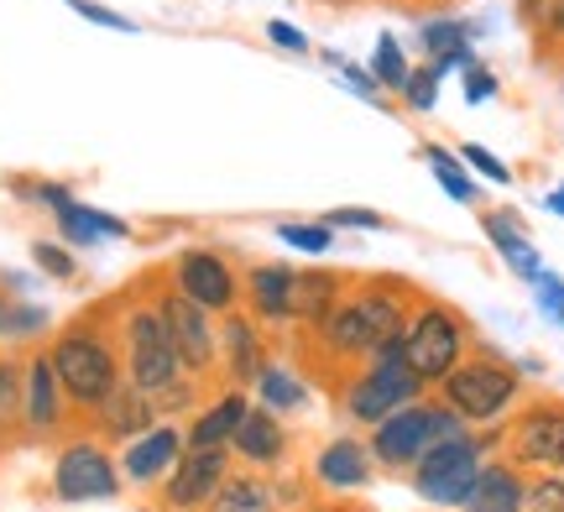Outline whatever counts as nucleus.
Wrapping results in <instances>:
<instances>
[{
	"label": "nucleus",
	"instance_id": "c756f323",
	"mask_svg": "<svg viewBox=\"0 0 564 512\" xmlns=\"http://www.w3.org/2000/svg\"><path fill=\"white\" fill-rule=\"evenodd\" d=\"M371 79L382 84L387 95H403V84H408V74H413V63H408V53H403V42L392 37V32H382L377 37V47H371Z\"/></svg>",
	"mask_w": 564,
	"mask_h": 512
},
{
	"label": "nucleus",
	"instance_id": "b1692460",
	"mask_svg": "<svg viewBox=\"0 0 564 512\" xmlns=\"http://www.w3.org/2000/svg\"><path fill=\"white\" fill-rule=\"evenodd\" d=\"M152 413H158V397H147L141 388L121 382V388H116V392H110V397L100 403V424H105L110 434H131V439H137V434L152 429Z\"/></svg>",
	"mask_w": 564,
	"mask_h": 512
},
{
	"label": "nucleus",
	"instance_id": "37998d69",
	"mask_svg": "<svg viewBox=\"0 0 564 512\" xmlns=\"http://www.w3.org/2000/svg\"><path fill=\"white\" fill-rule=\"evenodd\" d=\"M68 11L84 21H95V26H110V32H137V21L121 17V11H110V6H100V0H68Z\"/></svg>",
	"mask_w": 564,
	"mask_h": 512
},
{
	"label": "nucleus",
	"instance_id": "ea45409f",
	"mask_svg": "<svg viewBox=\"0 0 564 512\" xmlns=\"http://www.w3.org/2000/svg\"><path fill=\"white\" fill-rule=\"evenodd\" d=\"M533 304H539V314H544V319H554V325H564V277L560 272H539V277H533Z\"/></svg>",
	"mask_w": 564,
	"mask_h": 512
},
{
	"label": "nucleus",
	"instance_id": "6ab92c4d",
	"mask_svg": "<svg viewBox=\"0 0 564 512\" xmlns=\"http://www.w3.org/2000/svg\"><path fill=\"white\" fill-rule=\"evenodd\" d=\"M230 450L251 460V466H278L282 450H288V434H282L278 413L272 408H246L236 434H230Z\"/></svg>",
	"mask_w": 564,
	"mask_h": 512
},
{
	"label": "nucleus",
	"instance_id": "f3484780",
	"mask_svg": "<svg viewBox=\"0 0 564 512\" xmlns=\"http://www.w3.org/2000/svg\"><path fill=\"white\" fill-rule=\"evenodd\" d=\"M21 424L32 434H47L63 424V382L53 371V356L37 350L26 361V388H21Z\"/></svg>",
	"mask_w": 564,
	"mask_h": 512
},
{
	"label": "nucleus",
	"instance_id": "ddd939ff",
	"mask_svg": "<svg viewBox=\"0 0 564 512\" xmlns=\"http://www.w3.org/2000/svg\"><path fill=\"white\" fill-rule=\"evenodd\" d=\"M225 476H230V455H225V445H188V450L173 460V476H167V492L162 497H167V508L173 512H194L220 492Z\"/></svg>",
	"mask_w": 564,
	"mask_h": 512
},
{
	"label": "nucleus",
	"instance_id": "c03bdc74",
	"mask_svg": "<svg viewBox=\"0 0 564 512\" xmlns=\"http://www.w3.org/2000/svg\"><path fill=\"white\" fill-rule=\"evenodd\" d=\"M267 42H272V47H282V53H293V58H308V53H314V42L303 37L299 26H293V21H267Z\"/></svg>",
	"mask_w": 564,
	"mask_h": 512
},
{
	"label": "nucleus",
	"instance_id": "e433bc0d",
	"mask_svg": "<svg viewBox=\"0 0 564 512\" xmlns=\"http://www.w3.org/2000/svg\"><path fill=\"white\" fill-rule=\"evenodd\" d=\"M21 388H26V367H17L11 356H0V429L21 424Z\"/></svg>",
	"mask_w": 564,
	"mask_h": 512
},
{
	"label": "nucleus",
	"instance_id": "79ce46f5",
	"mask_svg": "<svg viewBox=\"0 0 564 512\" xmlns=\"http://www.w3.org/2000/svg\"><path fill=\"white\" fill-rule=\"evenodd\" d=\"M528 512H564V471H539V481H528Z\"/></svg>",
	"mask_w": 564,
	"mask_h": 512
},
{
	"label": "nucleus",
	"instance_id": "58836bf2",
	"mask_svg": "<svg viewBox=\"0 0 564 512\" xmlns=\"http://www.w3.org/2000/svg\"><path fill=\"white\" fill-rule=\"evenodd\" d=\"M32 262H37V272H47L53 283H74V277H79V262H74V251L63 247V241H32Z\"/></svg>",
	"mask_w": 564,
	"mask_h": 512
},
{
	"label": "nucleus",
	"instance_id": "393cba45",
	"mask_svg": "<svg viewBox=\"0 0 564 512\" xmlns=\"http://www.w3.org/2000/svg\"><path fill=\"white\" fill-rule=\"evenodd\" d=\"M419 157L429 163V173L440 178V188L455 199V205H476V199H481V184H476V173L465 167L460 152H449V146H440V142H423Z\"/></svg>",
	"mask_w": 564,
	"mask_h": 512
},
{
	"label": "nucleus",
	"instance_id": "f03ea898",
	"mask_svg": "<svg viewBox=\"0 0 564 512\" xmlns=\"http://www.w3.org/2000/svg\"><path fill=\"white\" fill-rule=\"evenodd\" d=\"M121 371L131 388H141L147 397H183V361H178V346L167 335V319H162L158 304H137L121 314Z\"/></svg>",
	"mask_w": 564,
	"mask_h": 512
},
{
	"label": "nucleus",
	"instance_id": "49530a36",
	"mask_svg": "<svg viewBox=\"0 0 564 512\" xmlns=\"http://www.w3.org/2000/svg\"><path fill=\"white\" fill-rule=\"evenodd\" d=\"M544 209H549V215H554V220H564V184H554V188H549Z\"/></svg>",
	"mask_w": 564,
	"mask_h": 512
},
{
	"label": "nucleus",
	"instance_id": "f8f14e48",
	"mask_svg": "<svg viewBox=\"0 0 564 512\" xmlns=\"http://www.w3.org/2000/svg\"><path fill=\"white\" fill-rule=\"evenodd\" d=\"M162 319H167V335H173V346H178V361L188 377H204V371L215 367V356H220V329H215V314L199 308L194 298H183L178 287H162Z\"/></svg>",
	"mask_w": 564,
	"mask_h": 512
},
{
	"label": "nucleus",
	"instance_id": "20e7f679",
	"mask_svg": "<svg viewBox=\"0 0 564 512\" xmlns=\"http://www.w3.org/2000/svg\"><path fill=\"white\" fill-rule=\"evenodd\" d=\"M440 397L460 413L465 424H502L512 403L523 397V371L502 361V356H460L455 367L440 377Z\"/></svg>",
	"mask_w": 564,
	"mask_h": 512
},
{
	"label": "nucleus",
	"instance_id": "4468645a",
	"mask_svg": "<svg viewBox=\"0 0 564 512\" xmlns=\"http://www.w3.org/2000/svg\"><path fill=\"white\" fill-rule=\"evenodd\" d=\"M293 287H299V266L257 262L241 277V298L257 325H293Z\"/></svg>",
	"mask_w": 564,
	"mask_h": 512
},
{
	"label": "nucleus",
	"instance_id": "f257e3e1",
	"mask_svg": "<svg viewBox=\"0 0 564 512\" xmlns=\"http://www.w3.org/2000/svg\"><path fill=\"white\" fill-rule=\"evenodd\" d=\"M408 314H413V308H408V283L387 277V283L340 293V304L329 308L314 329H319L324 356H335V361H361V356H371L382 340L403 335Z\"/></svg>",
	"mask_w": 564,
	"mask_h": 512
},
{
	"label": "nucleus",
	"instance_id": "a878e982",
	"mask_svg": "<svg viewBox=\"0 0 564 512\" xmlns=\"http://www.w3.org/2000/svg\"><path fill=\"white\" fill-rule=\"evenodd\" d=\"M345 277L340 272H299V287H293V325H319L329 308L340 304Z\"/></svg>",
	"mask_w": 564,
	"mask_h": 512
},
{
	"label": "nucleus",
	"instance_id": "cd10ccee",
	"mask_svg": "<svg viewBox=\"0 0 564 512\" xmlns=\"http://www.w3.org/2000/svg\"><path fill=\"white\" fill-rule=\"evenodd\" d=\"M518 17L533 26L544 58H564V0H518Z\"/></svg>",
	"mask_w": 564,
	"mask_h": 512
},
{
	"label": "nucleus",
	"instance_id": "9b49d317",
	"mask_svg": "<svg viewBox=\"0 0 564 512\" xmlns=\"http://www.w3.org/2000/svg\"><path fill=\"white\" fill-rule=\"evenodd\" d=\"M173 287H178L183 298H194L199 308H209V314H230V308L241 304L236 266L209 247H183L173 257Z\"/></svg>",
	"mask_w": 564,
	"mask_h": 512
},
{
	"label": "nucleus",
	"instance_id": "a18cd8bd",
	"mask_svg": "<svg viewBox=\"0 0 564 512\" xmlns=\"http://www.w3.org/2000/svg\"><path fill=\"white\" fill-rule=\"evenodd\" d=\"M324 226L329 230H387V220L382 215H377V209H329V215H324Z\"/></svg>",
	"mask_w": 564,
	"mask_h": 512
},
{
	"label": "nucleus",
	"instance_id": "5701e85b",
	"mask_svg": "<svg viewBox=\"0 0 564 512\" xmlns=\"http://www.w3.org/2000/svg\"><path fill=\"white\" fill-rule=\"evenodd\" d=\"M314 476H319L324 487H335V492H356V487L371 481V450H366L361 439H335L314 460Z\"/></svg>",
	"mask_w": 564,
	"mask_h": 512
},
{
	"label": "nucleus",
	"instance_id": "39448f33",
	"mask_svg": "<svg viewBox=\"0 0 564 512\" xmlns=\"http://www.w3.org/2000/svg\"><path fill=\"white\" fill-rule=\"evenodd\" d=\"M470 325L460 308L449 304H419L403 325V367L419 377L423 388H440V377L465 356Z\"/></svg>",
	"mask_w": 564,
	"mask_h": 512
},
{
	"label": "nucleus",
	"instance_id": "dca6fc26",
	"mask_svg": "<svg viewBox=\"0 0 564 512\" xmlns=\"http://www.w3.org/2000/svg\"><path fill=\"white\" fill-rule=\"evenodd\" d=\"M481 236H486V247L507 262L512 277L533 283V277L544 272V257H539V247H533L523 215H512V209H481Z\"/></svg>",
	"mask_w": 564,
	"mask_h": 512
},
{
	"label": "nucleus",
	"instance_id": "c9c22d12",
	"mask_svg": "<svg viewBox=\"0 0 564 512\" xmlns=\"http://www.w3.org/2000/svg\"><path fill=\"white\" fill-rule=\"evenodd\" d=\"M440 68H434V63H419V68H413V74H408V84H403V95H398V100L408 105V110H419V116H429V110H434V105H440Z\"/></svg>",
	"mask_w": 564,
	"mask_h": 512
},
{
	"label": "nucleus",
	"instance_id": "423d86ee",
	"mask_svg": "<svg viewBox=\"0 0 564 512\" xmlns=\"http://www.w3.org/2000/svg\"><path fill=\"white\" fill-rule=\"evenodd\" d=\"M371 445L366 450L377 455L382 466H413L429 445H440V439H455V434H465V418L449 403H429V397H413L408 408L387 413L382 424H371Z\"/></svg>",
	"mask_w": 564,
	"mask_h": 512
},
{
	"label": "nucleus",
	"instance_id": "4c0bfd02",
	"mask_svg": "<svg viewBox=\"0 0 564 512\" xmlns=\"http://www.w3.org/2000/svg\"><path fill=\"white\" fill-rule=\"evenodd\" d=\"M460 157H465V167H470L476 178H486V184H497V188H512V178H518V173H512V167H507L502 157H497L491 146H481V142H460Z\"/></svg>",
	"mask_w": 564,
	"mask_h": 512
},
{
	"label": "nucleus",
	"instance_id": "7c9ffc66",
	"mask_svg": "<svg viewBox=\"0 0 564 512\" xmlns=\"http://www.w3.org/2000/svg\"><path fill=\"white\" fill-rule=\"evenodd\" d=\"M47 325H53L47 308L26 304V298H17V293L0 298V340H32V335H42Z\"/></svg>",
	"mask_w": 564,
	"mask_h": 512
},
{
	"label": "nucleus",
	"instance_id": "1a4fd4ad",
	"mask_svg": "<svg viewBox=\"0 0 564 512\" xmlns=\"http://www.w3.org/2000/svg\"><path fill=\"white\" fill-rule=\"evenodd\" d=\"M507 455L523 471H564V403L560 397H539V403H528L512 418Z\"/></svg>",
	"mask_w": 564,
	"mask_h": 512
},
{
	"label": "nucleus",
	"instance_id": "aec40b11",
	"mask_svg": "<svg viewBox=\"0 0 564 512\" xmlns=\"http://www.w3.org/2000/svg\"><path fill=\"white\" fill-rule=\"evenodd\" d=\"M183 455V434L167 429V424H158V429L137 434L131 445H126L121 455V471L131 476V481H158L162 471H173V460Z\"/></svg>",
	"mask_w": 564,
	"mask_h": 512
},
{
	"label": "nucleus",
	"instance_id": "f704fd0d",
	"mask_svg": "<svg viewBox=\"0 0 564 512\" xmlns=\"http://www.w3.org/2000/svg\"><path fill=\"white\" fill-rule=\"evenodd\" d=\"M11 194L26 199V205H37V209H53V215L74 205V188L53 184V178H11Z\"/></svg>",
	"mask_w": 564,
	"mask_h": 512
},
{
	"label": "nucleus",
	"instance_id": "4be33fe9",
	"mask_svg": "<svg viewBox=\"0 0 564 512\" xmlns=\"http://www.w3.org/2000/svg\"><path fill=\"white\" fill-rule=\"evenodd\" d=\"M53 220H58L63 247H100V241H126L131 236V226H126L121 215H105V209L79 205V199L68 209H58Z\"/></svg>",
	"mask_w": 564,
	"mask_h": 512
},
{
	"label": "nucleus",
	"instance_id": "c85d7f7f",
	"mask_svg": "<svg viewBox=\"0 0 564 512\" xmlns=\"http://www.w3.org/2000/svg\"><path fill=\"white\" fill-rule=\"evenodd\" d=\"M257 397H262V408H272V413H299L303 403H308V388H303L288 367L267 361V367L257 371Z\"/></svg>",
	"mask_w": 564,
	"mask_h": 512
},
{
	"label": "nucleus",
	"instance_id": "7ed1b4c3",
	"mask_svg": "<svg viewBox=\"0 0 564 512\" xmlns=\"http://www.w3.org/2000/svg\"><path fill=\"white\" fill-rule=\"evenodd\" d=\"M47 356H53V371H58V382H63V397L79 403V408H100L105 397L126 382L121 350L95 325H68L53 340Z\"/></svg>",
	"mask_w": 564,
	"mask_h": 512
},
{
	"label": "nucleus",
	"instance_id": "72a5a7b5",
	"mask_svg": "<svg viewBox=\"0 0 564 512\" xmlns=\"http://www.w3.org/2000/svg\"><path fill=\"white\" fill-rule=\"evenodd\" d=\"M324 63L340 74V89H350L356 100H366V105H387V89L377 79H371V68H361V63H350V58H340V53H324Z\"/></svg>",
	"mask_w": 564,
	"mask_h": 512
},
{
	"label": "nucleus",
	"instance_id": "bb28decb",
	"mask_svg": "<svg viewBox=\"0 0 564 512\" xmlns=\"http://www.w3.org/2000/svg\"><path fill=\"white\" fill-rule=\"evenodd\" d=\"M246 408H251V403H246V392H225L220 403H209V408L194 418L188 445H230V434H236V424H241Z\"/></svg>",
	"mask_w": 564,
	"mask_h": 512
},
{
	"label": "nucleus",
	"instance_id": "0eeeda50",
	"mask_svg": "<svg viewBox=\"0 0 564 512\" xmlns=\"http://www.w3.org/2000/svg\"><path fill=\"white\" fill-rule=\"evenodd\" d=\"M481 476V445L470 434H455V439H440L413 460V492L429 502V508H465V497Z\"/></svg>",
	"mask_w": 564,
	"mask_h": 512
},
{
	"label": "nucleus",
	"instance_id": "a19ab883",
	"mask_svg": "<svg viewBox=\"0 0 564 512\" xmlns=\"http://www.w3.org/2000/svg\"><path fill=\"white\" fill-rule=\"evenodd\" d=\"M460 74H465V79H460L465 105H486V100H497V95H502V79H497L486 63H465Z\"/></svg>",
	"mask_w": 564,
	"mask_h": 512
},
{
	"label": "nucleus",
	"instance_id": "412c9836",
	"mask_svg": "<svg viewBox=\"0 0 564 512\" xmlns=\"http://www.w3.org/2000/svg\"><path fill=\"white\" fill-rule=\"evenodd\" d=\"M220 350H225V367H230V377H236V382H257V371L267 367L262 329H257V319H251V314H236V308L225 314Z\"/></svg>",
	"mask_w": 564,
	"mask_h": 512
},
{
	"label": "nucleus",
	"instance_id": "a211bd4d",
	"mask_svg": "<svg viewBox=\"0 0 564 512\" xmlns=\"http://www.w3.org/2000/svg\"><path fill=\"white\" fill-rule=\"evenodd\" d=\"M465 512H528L523 466L512 460H481V476L465 497Z\"/></svg>",
	"mask_w": 564,
	"mask_h": 512
},
{
	"label": "nucleus",
	"instance_id": "2eb2a0df",
	"mask_svg": "<svg viewBox=\"0 0 564 512\" xmlns=\"http://www.w3.org/2000/svg\"><path fill=\"white\" fill-rule=\"evenodd\" d=\"M481 32L486 26L470 17H429L419 26V47H423V58L440 68V79H449V74H460L465 63H476Z\"/></svg>",
	"mask_w": 564,
	"mask_h": 512
},
{
	"label": "nucleus",
	"instance_id": "473e14b6",
	"mask_svg": "<svg viewBox=\"0 0 564 512\" xmlns=\"http://www.w3.org/2000/svg\"><path fill=\"white\" fill-rule=\"evenodd\" d=\"M278 241L303 251V257H324V251H335V230L324 226V220H282Z\"/></svg>",
	"mask_w": 564,
	"mask_h": 512
},
{
	"label": "nucleus",
	"instance_id": "6e6552de",
	"mask_svg": "<svg viewBox=\"0 0 564 512\" xmlns=\"http://www.w3.org/2000/svg\"><path fill=\"white\" fill-rule=\"evenodd\" d=\"M413 397H423V382L403 367V356H371V367L345 388V413L356 424H382L387 413L408 408Z\"/></svg>",
	"mask_w": 564,
	"mask_h": 512
},
{
	"label": "nucleus",
	"instance_id": "9d476101",
	"mask_svg": "<svg viewBox=\"0 0 564 512\" xmlns=\"http://www.w3.org/2000/svg\"><path fill=\"white\" fill-rule=\"evenodd\" d=\"M53 492L63 502H110L121 492V471L105 445L95 439H74L58 450V466H53Z\"/></svg>",
	"mask_w": 564,
	"mask_h": 512
},
{
	"label": "nucleus",
	"instance_id": "2f4dec72",
	"mask_svg": "<svg viewBox=\"0 0 564 512\" xmlns=\"http://www.w3.org/2000/svg\"><path fill=\"white\" fill-rule=\"evenodd\" d=\"M209 512H272V492L251 476H236V481L225 476V487L209 497Z\"/></svg>",
	"mask_w": 564,
	"mask_h": 512
}]
</instances>
